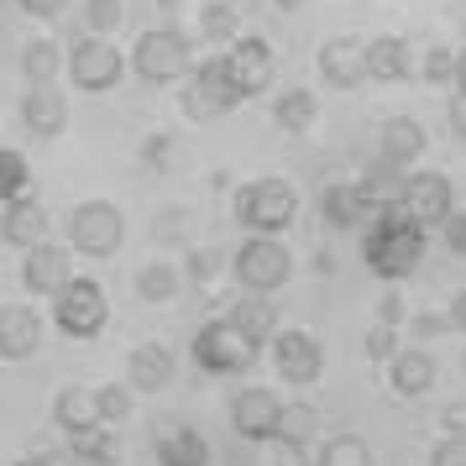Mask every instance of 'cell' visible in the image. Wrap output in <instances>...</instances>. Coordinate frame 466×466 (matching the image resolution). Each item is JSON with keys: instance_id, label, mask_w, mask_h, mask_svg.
I'll return each mask as SVG.
<instances>
[{"instance_id": "83f0119b", "label": "cell", "mask_w": 466, "mask_h": 466, "mask_svg": "<svg viewBox=\"0 0 466 466\" xmlns=\"http://www.w3.org/2000/svg\"><path fill=\"white\" fill-rule=\"evenodd\" d=\"M273 121L289 137H299V131H309L319 121V100H315V89H304V85H294V89H283L273 100Z\"/></svg>"}, {"instance_id": "52a82bcc", "label": "cell", "mask_w": 466, "mask_h": 466, "mask_svg": "<svg viewBox=\"0 0 466 466\" xmlns=\"http://www.w3.org/2000/svg\"><path fill=\"white\" fill-rule=\"evenodd\" d=\"M68 85L79 89V95H110V89L127 79V53L106 37H79V43H68Z\"/></svg>"}, {"instance_id": "c3c4849f", "label": "cell", "mask_w": 466, "mask_h": 466, "mask_svg": "<svg viewBox=\"0 0 466 466\" xmlns=\"http://www.w3.org/2000/svg\"><path fill=\"white\" fill-rule=\"evenodd\" d=\"M16 466H85V461H74V456H58V451H32V456H22Z\"/></svg>"}, {"instance_id": "db71d44e", "label": "cell", "mask_w": 466, "mask_h": 466, "mask_svg": "<svg viewBox=\"0 0 466 466\" xmlns=\"http://www.w3.org/2000/svg\"><path fill=\"white\" fill-rule=\"evenodd\" d=\"M278 11H299V5H309V0H273Z\"/></svg>"}, {"instance_id": "4316f807", "label": "cell", "mask_w": 466, "mask_h": 466, "mask_svg": "<svg viewBox=\"0 0 466 466\" xmlns=\"http://www.w3.org/2000/svg\"><path fill=\"white\" fill-rule=\"evenodd\" d=\"M178 289H184V268L168 262V257H157V262H142V268H137V299H147V304H168V299H178Z\"/></svg>"}, {"instance_id": "277c9868", "label": "cell", "mask_w": 466, "mask_h": 466, "mask_svg": "<svg viewBox=\"0 0 466 466\" xmlns=\"http://www.w3.org/2000/svg\"><path fill=\"white\" fill-rule=\"evenodd\" d=\"M257 346L241 325H236L231 315H220V319H205L199 330H194V340H189V357H194V367L199 372H210V378H236V372H247L257 361Z\"/></svg>"}, {"instance_id": "d6a6232c", "label": "cell", "mask_w": 466, "mask_h": 466, "mask_svg": "<svg viewBox=\"0 0 466 466\" xmlns=\"http://www.w3.org/2000/svg\"><path fill=\"white\" fill-rule=\"evenodd\" d=\"M315 466H372V445L361 441V435H330V441L319 445Z\"/></svg>"}, {"instance_id": "d6986e66", "label": "cell", "mask_w": 466, "mask_h": 466, "mask_svg": "<svg viewBox=\"0 0 466 466\" xmlns=\"http://www.w3.org/2000/svg\"><path fill=\"white\" fill-rule=\"evenodd\" d=\"M424 147H430V137L414 116H388L378 127V163H393V168H409V163H420Z\"/></svg>"}, {"instance_id": "4dcf8cb0", "label": "cell", "mask_w": 466, "mask_h": 466, "mask_svg": "<svg viewBox=\"0 0 466 466\" xmlns=\"http://www.w3.org/2000/svg\"><path fill=\"white\" fill-rule=\"evenodd\" d=\"M199 37H205V43H236V37H241V11H236L231 0L199 5Z\"/></svg>"}, {"instance_id": "30bf717a", "label": "cell", "mask_w": 466, "mask_h": 466, "mask_svg": "<svg viewBox=\"0 0 466 466\" xmlns=\"http://www.w3.org/2000/svg\"><path fill=\"white\" fill-rule=\"evenodd\" d=\"M226 68H231V85L241 100H257V95H268L278 79V53L268 37H236L226 47Z\"/></svg>"}, {"instance_id": "836d02e7", "label": "cell", "mask_w": 466, "mask_h": 466, "mask_svg": "<svg viewBox=\"0 0 466 466\" xmlns=\"http://www.w3.org/2000/svg\"><path fill=\"white\" fill-rule=\"evenodd\" d=\"M414 74H420V85H456V53L445 43H430L414 58Z\"/></svg>"}, {"instance_id": "1f68e13d", "label": "cell", "mask_w": 466, "mask_h": 466, "mask_svg": "<svg viewBox=\"0 0 466 466\" xmlns=\"http://www.w3.org/2000/svg\"><path fill=\"white\" fill-rule=\"evenodd\" d=\"M403 178H409V173L393 168V163H382V168L372 163L367 178H357V184H361V194H367V205L382 210V205H399V199H403Z\"/></svg>"}, {"instance_id": "60d3db41", "label": "cell", "mask_w": 466, "mask_h": 466, "mask_svg": "<svg viewBox=\"0 0 466 466\" xmlns=\"http://www.w3.org/2000/svg\"><path fill=\"white\" fill-rule=\"evenodd\" d=\"M173 147H178V142H173L168 131H157V137L142 142V163H147L152 173H163V168H168V157H173Z\"/></svg>"}, {"instance_id": "bcb514c9", "label": "cell", "mask_w": 466, "mask_h": 466, "mask_svg": "<svg viewBox=\"0 0 466 466\" xmlns=\"http://www.w3.org/2000/svg\"><path fill=\"white\" fill-rule=\"evenodd\" d=\"M268 445H273V466H309L299 441H283V435H278V441H268Z\"/></svg>"}, {"instance_id": "11a10c76", "label": "cell", "mask_w": 466, "mask_h": 466, "mask_svg": "<svg viewBox=\"0 0 466 466\" xmlns=\"http://www.w3.org/2000/svg\"><path fill=\"white\" fill-rule=\"evenodd\" d=\"M461 361H466V351H461Z\"/></svg>"}, {"instance_id": "74e56055", "label": "cell", "mask_w": 466, "mask_h": 466, "mask_svg": "<svg viewBox=\"0 0 466 466\" xmlns=\"http://www.w3.org/2000/svg\"><path fill=\"white\" fill-rule=\"evenodd\" d=\"M315 430H319V414L309 409V403H289V409H283V430H278L283 441L309 445V435H315ZM278 435H273V441H278Z\"/></svg>"}, {"instance_id": "7c38bea8", "label": "cell", "mask_w": 466, "mask_h": 466, "mask_svg": "<svg viewBox=\"0 0 466 466\" xmlns=\"http://www.w3.org/2000/svg\"><path fill=\"white\" fill-rule=\"evenodd\" d=\"M273 367L289 388H309L325 372V346L309 330H278L273 336Z\"/></svg>"}, {"instance_id": "e575fe53", "label": "cell", "mask_w": 466, "mask_h": 466, "mask_svg": "<svg viewBox=\"0 0 466 466\" xmlns=\"http://www.w3.org/2000/svg\"><path fill=\"white\" fill-rule=\"evenodd\" d=\"M127 26V0H85V32L89 37H116Z\"/></svg>"}, {"instance_id": "681fc988", "label": "cell", "mask_w": 466, "mask_h": 466, "mask_svg": "<svg viewBox=\"0 0 466 466\" xmlns=\"http://www.w3.org/2000/svg\"><path fill=\"white\" fill-rule=\"evenodd\" d=\"M445 315H451V330H456V336H466V289H456V294H451Z\"/></svg>"}, {"instance_id": "7a4b0ae2", "label": "cell", "mask_w": 466, "mask_h": 466, "mask_svg": "<svg viewBox=\"0 0 466 466\" xmlns=\"http://www.w3.org/2000/svg\"><path fill=\"white\" fill-rule=\"evenodd\" d=\"M231 215L247 236H283L299 215V189L289 178H252L236 189Z\"/></svg>"}, {"instance_id": "5b68a950", "label": "cell", "mask_w": 466, "mask_h": 466, "mask_svg": "<svg viewBox=\"0 0 466 466\" xmlns=\"http://www.w3.org/2000/svg\"><path fill=\"white\" fill-rule=\"evenodd\" d=\"M68 231V247L79 257H95V262H106V257L121 252V241H127V210L116 205V199H79L64 220Z\"/></svg>"}, {"instance_id": "7402d4cb", "label": "cell", "mask_w": 466, "mask_h": 466, "mask_svg": "<svg viewBox=\"0 0 466 466\" xmlns=\"http://www.w3.org/2000/svg\"><path fill=\"white\" fill-rule=\"evenodd\" d=\"M367 68H372L378 85H403V79L414 74V47H409V37H399V32L372 37V43H367Z\"/></svg>"}, {"instance_id": "3957f363", "label": "cell", "mask_w": 466, "mask_h": 466, "mask_svg": "<svg viewBox=\"0 0 466 466\" xmlns=\"http://www.w3.org/2000/svg\"><path fill=\"white\" fill-rule=\"evenodd\" d=\"M194 43L178 26H147L137 43H131V74L142 85H178L194 74Z\"/></svg>"}, {"instance_id": "ffe728a7", "label": "cell", "mask_w": 466, "mask_h": 466, "mask_svg": "<svg viewBox=\"0 0 466 466\" xmlns=\"http://www.w3.org/2000/svg\"><path fill=\"white\" fill-rule=\"evenodd\" d=\"M388 382L399 399H424L435 382H441V361L430 357L424 346H403L399 357L388 361Z\"/></svg>"}, {"instance_id": "ee69618b", "label": "cell", "mask_w": 466, "mask_h": 466, "mask_svg": "<svg viewBox=\"0 0 466 466\" xmlns=\"http://www.w3.org/2000/svg\"><path fill=\"white\" fill-rule=\"evenodd\" d=\"M441 236H445V247H451L456 257H466V210H451V215H445Z\"/></svg>"}, {"instance_id": "8d00e7d4", "label": "cell", "mask_w": 466, "mask_h": 466, "mask_svg": "<svg viewBox=\"0 0 466 466\" xmlns=\"http://www.w3.org/2000/svg\"><path fill=\"white\" fill-rule=\"evenodd\" d=\"M95 399H100V420L106 424H127L137 388H131V382H106V388H95Z\"/></svg>"}, {"instance_id": "e0dca14e", "label": "cell", "mask_w": 466, "mask_h": 466, "mask_svg": "<svg viewBox=\"0 0 466 466\" xmlns=\"http://www.w3.org/2000/svg\"><path fill=\"white\" fill-rule=\"evenodd\" d=\"M22 127L26 137H37V142H58L68 131V100H64V89L58 85H26L22 95Z\"/></svg>"}, {"instance_id": "ab89813d", "label": "cell", "mask_w": 466, "mask_h": 466, "mask_svg": "<svg viewBox=\"0 0 466 466\" xmlns=\"http://www.w3.org/2000/svg\"><path fill=\"white\" fill-rule=\"evenodd\" d=\"M399 351H403V346H399V325H382V319H378V325L367 330V357L388 367V361L399 357Z\"/></svg>"}, {"instance_id": "f907efd6", "label": "cell", "mask_w": 466, "mask_h": 466, "mask_svg": "<svg viewBox=\"0 0 466 466\" xmlns=\"http://www.w3.org/2000/svg\"><path fill=\"white\" fill-rule=\"evenodd\" d=\"M441 424H445V435H466V403H451L441 414Z\"/></svg>"}, {"instance_id": "4fadbf2b", "label": "cell", "mask_w": 466, "mask_h": 466, "mask_svg": "<svg viewBox=\"0 0 466 466\" xmlns=\"http://www.w3.org/2000/svg\"><path fill=\"white\" fill-rule=\"evenodd\" d=\"M74 283V247H53V241H43V247H32V252L22 257V289L37 299H58Z\"/></svg>"}, {"instance_id": "5bb4252c", "label": "cell", "mask_w": 466, "mask_h": 466, "mask_svg": "<svg viewBox=\"0 0 466 466\" xmlns=\"http://www.w3.org/2000/svg\"><path fill=\"white\" fill-rule=\"evenodd\" d=\"M315 64H319V79L330 89H346V95L372 79V68H367V43H361V37H330V43H319Z\"/></svg>"}, {"instance_id": "b9f144b4", "label": "cell", "mask_w": 466, "mask_h": 466, "mask_svg": "<svg viewBox=\"0 0 466 466\" xmlns=\"http://www.w3.org/2000/svg\"><path fill=\"white\" fill-rule=\"evenodd\" d=\"M409 325H414V336L420 340H435V336H456V330H451V315H435V309H420V315L409 319Z\"/></svg>"}, {"instance_id": "ba28073f", "label": "cell", "mask_w": 466, "mask_h": 466, "mask_svg": "<svg viewBox=\"0 0 466 466\" xmlns=\"http://www.w3.org/2000/svg\"><path fill=\"white\" fill-rule=\"evenodd\" d=\"M53 325L68 340H95L110 325V299L95 278H74L64 294L53 299Z\"/></svg>"}, {"instance_id": "2e32d148", "label": "cell", "mask_w": 466, "mask_h": 466, "mask_svg": "<svg viewBox=\"0 0 466 466\" xmlns=\"http://www.w3.org/2000/svg\"><path fill=\"white\" fill-rule=\"evenodd\" d=\"M43 351V315L37 304H0V361H32Z\"/></svg>"}, {"instance_id": "816d5d0a", "label": "cell", "mask_w": 466, "mask_h": 466, "mask_svg": "<svg viewBox=\"0 0 466 466\" xmlns=\"http://www.w3.org/2000/svg\"><path fill=\"white\" fill-rule=\"evenodd\" d=\"M451 131H456V142H466V95H456V106H451Z\"/></svg>"}, {"instance_id": "8992f818", "label": "cell", "mask_w": 466, "mask_h": 466, "mask_svg": "<svg viewBox=\"0 0 466 466\" xmlns=\"http://www.w3.org/2000/svg\"><path fill=\"white\" fill-rule=\"evenodd\" d=\"M231 278L247 294H278L294 278V252L278 236H247L231 252Z\"/></svg>"}, {"instance_id": "484cf974", "label": "cell", "mask_w": 466, "mask_h": 466, "mask_svg": "<svg viewBox=\"0 0 466 466\" xmlns=\"http://www.w3.org/2000/svg\"><path fill=\"white\" fill-rule=\"evenodd\" d=\"M231 319L257 340V346H273V336H278V304H273V294H241L231 304Z\"/></svg>"}, {"instance_id": "f1b7e54d", "label": "cell", "mask_w": 466, "mask_h": 466, "mask_svg": "<svg viewBox=\"0 0 466 466\" xmlns=\"http://www.w3.org/2000/svg\"><path fill=\"white\" fill-rule=\"evenodd\" d=\"M68 53L58 47V37H32V43L22 47V74L26 85H53L58 74H64Z\"/></svg>"}, {"instance_id": "f6af8a7d", "label": "cell", "mask_w": 466, "mask_h": 466, "mask_svg": "<svg viewBox=\"0 0 466 466\" xmlns=\"http://www.w3.org/2000/svg\"><path fill=\"white\" fill-rule=\"evenodd\" d=\"M16 5H22L32 22H58V16L68 11V0H16Z\"/></svg>"}, {"instance_id": "f546056e", "label": "cell", "mask_w": 466, "mask_h": 466, "mask_svg": "<svg viewBox=\"0 0 466 466\" xmlns=\"http://www.w3.org/2000/svg\"><path fill=\"white\" fill-rule=\"evenodd\" d=\"M68 456L85 466H116L121 461V435L116 424H100V430H85V435H68Z\"/></svg>"}, {"instance_id": "d4e9b609", "label": "cell", "mask_w": 466, "mask_h": 466, "mask_svg": "<svg viewBox=\"0 0 466 466\" xmlns=\"http://www.w3.org/2000/svg\"><path fill=\"white\" fill-rule=\"evenodd\" d=\"M157 466H210V441L189 424H173L157 435Z\"/></svg>"}, {"instance_id": "9c48e42d", "label": "cell", "mask_w": 466, "mask_h": 466, "mask_svg": "<svg viewBox=\"0 0 466 466\" xmlns=\"http://www.w3.org/2000/svg\"><path fill=\"white\" fill-rule=\"evenodd\" d=\"M241 106V95L231 85V68H226V53H210V58H199L189 74V85H184V116L189 121H215V116H231Z\"/></svg>"}, {"instance_id": "f5cc1de1", "label": "cell", "mask_w": 466, "mask_h": 466, "mask_svg": "<svg viewBox=\"0 0 466 466\" xmlns=\"http://www.w3.org/2000/svg\"><path fill=\"white\" fill-rule=\"evenodd\" d=\"M456 89H461V95H466V47H461V53H456Z\"/></svg>"}, {"instance_id": "cb8c5ba5", "label": "cell", "mask_w": 466, "mask_h": 466, "mask_svg": "<svg viewBox=\"0 0 466 466\" xmlns=\"http://www.w3.org/2000/svg\"><path fill=\"white\" fill-rule=\"evenodd\" d=\"M319 215H325V226H336V231H357V226H367V215H378V210L367 205L361 184H325Z\"/></svg>"}, {"instance_id": "d590c367", "label": "cell", "mask_w": 466, "mask_h": 466, "mask_svg": "<svg viewBox=\"0 0 466 466\" xmlns=\"http://www.w3.org/2000/svg\"><path fill=\"white\" fill-rule=\"evenodd\" d=\"M26 184H32V168H26V157H22L16 147H0V205L22 199Z\"/></svg>"}, {"instance_id": "ac0fdd59", "label": "cell", "mask_w": 466, "mask_h": 466, "mask_svg": "<svg viewBox=\"0 0 466 466\" xmlns=\"http://www.w3.org/2000/svg\"><path fill=\"white\" fill-rule=\"evenodd\" d=\"M47 231H53V220H47V210L32 199V194L11 199V205H0V241H11V247L32 252V247H43L47 241Z\"/></svg>"}, {"instance_id": "8fae6325", "label": "cell", "mask_w": 466, "mask_h": 466, "mask_svg": "<svg viewBox=\"0 0 466 466\" xmlns=\"http://www.w3.org/2000/svg\"><path fill=\"white\" fill-rule=\"evenodd\" d=\"M283 409H289V403L278 399L273 388H241L231 399V430L241 441L268 445L278 430H283Z\"/></svg>"}, {"instance_id": "6da1fadb", "label": "cell", "mask_w": 466, "mask_h": 466, "mask_svg": "<svg viewBox=\"0 0 466 466\" xmlns=\"http://www.w3.org/2000/svg\"><path fill=\"white\" fill-rule=\"evenodd\" d=\"M424 252H430V226L414 220L403 205H382V210L367 220L361 262H367V273H378L382 283H403L409 273H420Z\"/></svg>"}, {"instance_id": "44dd1931", "label": "cell", "mask_w": 466, "mask_h": 466, "mask_svg": "<svg viewBox=\"0 0 466 466\" xmlns=\"http://www.w3.org/2000/svg\"><path fill=\"white\" fill-rule=\"evenodd\" d=\"M173 372H178V357H173L163 340H142L127 357V382L137 393H163L173 382Z\"/></svg>"}, {"instance_id": "7bdbcfd3", "label": "cell", "mask_w": 466, "mask_h": 466, "mask_svg": "<svg viewBox=\"0 0 466 466\" xmlns=\"http://www.w3.org/2000/svg\"><path fill=\"white\" fill-rule=\"evenodd\" d=\"M430 466H466V435H445V441L430 451Z\"/></svg>"}, {"instance_id": "7dc6e473", "label": "cell", "mask_w": 466, "mask_h": 466, "mask_svg": "<svg viewBox=\"0 0 466 466\" xmlns=\"http://www.w3.org/2000/svg\"><path fill=\"white\" fill-rule=\"evenodd\" d=\"M403 315H409V309H403L399 294H382L378 299V319H382V325H403Z\"/></svg>"}, {"instance_id": "9a60e30c", "label": "cell", "mask_w": 466, "mask_h": 466, "mask_svg": "<svg viewBox=\"0 0 466 466\" xmlns=\"http://www.w3.org/2000/svg\"><path fill=\"white\" fill-rule=\"evenodd\" d=\"M403 210L414 215V220H424V226H445V215L456 210V189H451V178L445 173H409L403 178V199H399Z\"/></svg>"}, {"instance_id": "f35d334b", "label": "cell", "mask_w": 466, "mask_h": 466, "mask_svg": "<svg viewBox=\"0 0 466 466\" xmlns=\"http://www.w3.org/2000/svg\"><path fill=\"white\" fill-rule=\"evenodd\" d=\"M220 268H226V262H220V252H215V247H194V252L184 257V278H189V283H199V289H210L215 278H220Z\"/></svg>"}, {"instance_id": "603a6c76", "label": "cell", "mask_w": 466, "mask_h": 466, "mask_svg": "<svg viewBox=\"0 0 466 466\" xmlns=\"http://www.w3.org/2000/svg\"><path fill=\"white\" fill-rule=\"evenodd\" d=\"M53 424L64 430V435H85V430H100V399H95V388H58L53 393Z\"/></svg>"}]
</instances>
